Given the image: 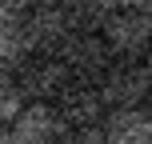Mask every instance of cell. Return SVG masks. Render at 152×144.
<instances>
[{"label": "cell", "mask_w": 152, "mask_h": 144, "mask_svg": "<svg viewBox=\"0 0 152 144\" xmlns=\"http://www.w3.org/2000/svg\"><path fill=\"white\" fill-rule=\"evenodd\" d=\"M144 64H148V72H152V48H148V56H144Z\"/></svg>", "instance_id": "18"}, {"label": "cell", "mask_w": 152, "mask_h": 144, "mask_svg": "<svg viewBox=\"0 0 152 144\" xmlns=\"http://www.w3.org/2000/svg\"><path fill=\"white\" fill-rule=\"evenodd\" d=\"M96 84L108 108H144L152 96V72L144 60H112Z\"/></svg>", "instance_id": "2"}, {"label": "cell", "mask_w": 152, "mask_h": 144, "mask_svg": "<svg viewBox=\"0 0 152 144\" xmlns=\"http://www.w3.org/2000/svg\"><path fill=\"white\" fill-rule=\"evenodd\" d=\"M60 144H108V136H104V128H68V136H64Z\"/></svg>", "instance_id": "13"}, {"label": "cell", "mask_w": 152, "mask_h": 144, "mask_svg": "<svg viewBox=\"0 0 152 144\" xmlns=\"http://www.w3.org/2000/svg\"><path fill=\"white\" fill-rule=\"evenodd\" d=\"M32 12V0H0V24H20Z\"/></svg>", "instance_id": "12"}, {"label": "cell", "mask_w": 152, "mask_h": 144, "mask_svg": "<svg viewBox=\"0 0 152 144\" xmlns=\"http://www.w3.org/2000/svg\"><path fill=\"white\" fill-rule=\"evenodd\" d=\"M24 28V40H28L32 52L40 56H56L60 44L72 36V24H68V12L60 4H32V12L20 20Z\"/></svg>", "instance_id": "5"}, {"label": "cell", "mask_w": 152, "mask_h": 144, "mask_svg": "<svg viewBox=\"0 0 152 144\" xmlns=\"http://www.w3.org/2000/svg\"><path fill=\"white\" fill-rule=\"evenodd\" d=\"M152 0H116V8H148Z\"/></svg>", "instance_id": "15"}, {"label": "cell", "mask_w": 152, "mask_h": 144, "mask_svg": "<svg viewBox=\"0 0 152 144\" xmlns=\"http://www.w3.org/2000/svg\"><path fill=\"white\" fill-rule=\"evenodd\" d=\"M56 112L64 116L68 128H96V124H104L108 104H104V92L96 80H72L56 96Z\"/></svg>", "instance_id": "6"}, {"label": "cell", "mask_w": 152, "mask_h": 144, "mask_svg": "<svg viewBox=\"0 0 152 144\" xmlns=\"http://www.w3.org/2000/svg\"><path fill=\"white\" fill-rule=\"evenodd\" d=\"M144 112H148V120H152V96H148V104H144Z\"/></svg>", "instance_id": "17"}, {"label": "cell", "mask_w": 152, "mask_h": 144, "mask_svg": "<svg viewBox=\"0 0 152 144\" xmlns=\"http://www.w3.org/2000/svg\"><path fill=\"white\" fill-rule=\"evenodd\" d=\"M0 144H20V136L12 132V124H0Z\"/></svg>", "instance_id": "14"}, {"label": "cell", "mask_w": 152, "mask_h": 144, "mask_svg": "<svg viewBox=\"0 0 152 144\" xmlns=\"http://www.w3.org/2000/svg\"><path fill=\"white\" fill-rule=\"evenodd\" d=\"M56 56H60L64 68L72 72V80H100V76L108 72V64L116 60L100 32H72V36L60 44Z\"/></svg>", "instance_id": "3"}, {"label": "cell", "mask_w": 152, "mask_h": 144, "mask_svg": "<svg viewBox=\"0 0 152 144\" xmlns=\"http://www.w3.org/2000/svg\"><path fill=\"white\" fill-rule=\"evenodd\" d=\"M104 44L112 48L116 60H144L152 48V20L144 8H116L100 28Z\"/></svg>", "instance_id": "1"}, {"label": "cell", "mask_w": 152, "mask_h": 144, "mask_svg": "<svg viewBox=\"0 0 152 144\" xmlns=\"http://www.w3.org/2000/svg\"><path fill=\"white\" fill-rule=\"evenodd\" d=\"M144 12H148V20H152V4H148V8H144Z\"/></svg>", "instance_id": "19"}, {"label": "cell", "mask_w": 152, "mask_h": 144, "mask_svg": "<svg viewBox=\"0 0 152 144\" xmlns=\"http://www.w3.org/2000/svg\"><path fill=\"white\" fill-rule=\"evenodd\" d=\"M64 12H68L72 32H100L104 20L116 12V0H64Z\"/></svg>", "instance_id": "9"}, {"label": "cell", "mask_w": 152, "mask_h": 144, "mask_svg": "<svg viewBox=\"0 0 152 144\" xmlns=\"http://www.w3.org/2000/svg\"><path fill=\"white\" fill-rule=\"evenodd\" d=\"M24 104H28V96H24L20 80L12 72H0V124H12L24 112Z\"/></svg>", "instance_id": "11"}, {"label": "cell", "mask_w": 152, "mask_h": 144, "mask_svg": "<svg viewBox=\"0 0 152 144\" xmlns=\"http://www.w3.org/2000/svg\"><path fill=\"white\" fill-rule=\"evenodd\" d=\"M12 132L20 136V144H60L68 136V124L56 112V104H44V100H28L24 112L12 120Z\"/></svg>", "instance_id": "7"}, {"label": "cell", "mask_w": 152, "mask_h": 144, "mask_svg": "<svg viewBox=\"0 0 152 144\" xmlns=\"http://www.w3.org/2000/svg\"><path fill=\"white\" fill-rule=\"evenodd\" d=\"M32 4H64V0H32Z\"/></svg>", "instance_id": "16"}, {"label": "cell", "mask_w": 152, "mask_h": 144, "mask_svg": "<svg viewBox=\"0 0 152 144\" xmlns=\"http://www.w3.org/2000/svg\"><path fill=\"white\" fill-rule=\"evenodd\" d=\"M100 128L108 144H152V120L144 108H108Z\"/></svg>", "instance_id": "8"}, {"label": "cell", "mask_w": 152, "mask_h": 144, "mask_svg": "<svg viewBox=\"0 0 152 144\" xmlns=\"http://www.w3.org/2000/svg\"><path fill=\"white\" fill-rule=\"evenodd\" d=\"M12 76L20 80L28 100H44V104H56V96L72 84V72L64 68L60 56H40V52H32Z\"/></svg>", "instance_id": "4"}, {"label": "cell", "mask_w": 152, "mask_h": 144, "mask_svg": "<svg viewBox=\"0 0 152 144\" xmlns=\"http://www.w3.org/2000/svg\"><path fill=\"white\" fill-rule=\"evenodd\" d=\"M32 56L28 40H24L20 24H0V72H16Z\"/></svg>", "instance_id": "10"}]
</instances>
